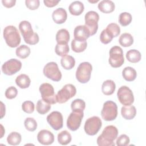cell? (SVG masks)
I'll return each mask as SVG.
<instances>
[{
	"label": "cell",
	"mask_w": 146,
	"mask_h": 146,
	"mask_svg": "<svg viewBox=\"0 0 146 146\" xmlns=\"http://www.w3.org/2000/svg\"><path fill=\"white\" fill-rule=\"evenodd\" d=\"M52 18L56 24H62L65 22L67 18V11L62 7L58 8L53 11Z\"/></svg>",
	"instance_id": "ac0fdd59"
},
{
	"label": "cell",
	"mask_w": 146,
	"mask_h": 146,
	"mask_svg": "<svg viewBox=\"0 0 146 146\" xmlns=\"http://www.w3.org/2000/svg\"><path fill=\"white\" fill-rule=\"evenodd\" d=\"M3 38L6 44L10 47H17L21 43V38L18 30L14 26L9 25L3 30Z\"/></svg>",
	"instance_id": "3957f363"
},
{
	"label": "cell",
	"mask_w": 146,
	"mask_h": 146,
	"mask_svg": "<svg viewBox=\"0 0 146 146\" xmlns=\"http://www.w3.org/2000/svg\"><path fill=\"white\" fill-rule=\"evenodd\" d=\"M86 107L85 102L80 99H76L71 104L72 111H83Z\"/></svg>",
	"instance_id": "836d02e7"
},
{
	"label": "cell",
	"mask_w": 146,
	"mask_h": 146,
	"mask_svg": "<svg viewBox=\"0 0 146 146\" xmlns=\"http://www.w3.org/2000/svg\"><path fill=\"white\" fill-rule=\"evenodd\" d=\"M108 62L111 67L117 68L121 67L124 62L122 48L117 46H113L110 50Z\"/></svg>",
	"instance_id": "5b68a950"
},
{
	"label": "cell",
	"mask_w": 146,
	"mask_h": 146,
	"mask_svg": "<svg viewBox=\"0 0 146 146\" xmlns=\"http://www.w3.org/2000/svg\"><path fill=\"white\" fill-rule=\"evenodd\" d=\"M55 53L60 56H64L67 54L69 52V46L68 44H56L55 48Z\"/></svg>",
	"instance_id": "8d00e7d4"
},
{
	"label": "cell",
	"mask_w": 146,
	"mask_h": 146,
	"mask_svg": "<svg viewBox=\"0 0 146 146\" xmlns=\"http://www.w3.org/2000/svg\"><path fill=\"white\" fill-rule=\"evenodd\" d=\"M130 141L129 137L125 135L122 134L120 135L116 140V145L117 146H126L129 144Z\"/></svg>",
	"instance_id": "ab89813d"
},
{
	"label": "cell",
	"mask_w": 146,
	"mask_h": 146,
	"mask_svg": "<svg viewBox=\"0 0 146 146\" xmlns=\"http://www.w3.org/2000/svg\"><path fill=\"white\" fill-rule=\"evenodd\" d=\"M31 51L29 47L25 44H22L17 48L15 51L16 55L21 59L27 58L30 54Z\"/></svg>",
	"instance_id": "1f68e13d"
},
{
	"label": "cell",
	"mask_w": 146,
	"mask_h": 146,
	"mask_svg": "<svg viewBox=\"0 0 146 146\" xmlns=\"http://www.w3.org/2000/svg\"><path fill=\"white\" fill-rule=\"evenodd\" d=\"M22 140V137L20 133L17 132H11L7 137V141L9 144L11 145H19Z\"/></svg>",
	"instance_id": "d6a6232c"
},
{
	"label": "cell",
	"mask_w": 146,
	"mask_h": 146,
	"mask_svg": "<svg viewBox=\"0 0 146 146\" xmlns=\"http://www.w3.org/2000/svg\"><path fill=\"white\" fill-rule=\"evenodd\" d=\"M92 70V66L89 62L81 63L76 71V78L78 81L81 83H87L90 79Z\"/></svg>",
	"instance_id": "277c9868"
},
{
	"label": "cell",
	"mask_w": 146,
	"mask_h": 146,
	"mask_svg": "<svg viewBox=\"0 0 146 146\" xmlns=\"http://www.w3.org/2000/svg\"><path fill=\"white\" fill-rule=\"evenodd\" d=\"M37 140L41 144L48 145L52 144L54 141V136L51 131L47 129H42L38 132Z\"/></svg>",
	"instance_id": "2e32d148"
},
{
	"label": "cell",
	"mask_w": 146,
	"mask_h": 146,
	"mask_svg": "<svg viewBox=\"0 0 146 146\" xmlns=\"http://www.w3.org/2000/svg\"><path fill=\"white\" fill-rule=\"evenodd\" d=\"M117 98L123 105L130 106L134 102V96L131 90L126 86L120 87L117 92Z\"/></svg>",
	"instance_id": "7c38bea8"
},
{
	"label": "cell",
	"mask_w": 146,
	"mask_h": 146,
	"mask_svg": "<svg viewBox=\"0 0 146 146\" xmlns=\"http://www.w3.org/2000/svg\"><path fill=\"white\" fill-rule=\"evenodd\" d=\"M132 15L127 12L121 13L119 17V22L122 26H127L132 21Z\"/></svg>",
	"instance_id": "d590c367"
},
{
	"label": "cell",
	"mask_w": 146,
	"mask_h": 146,
	"mask_svg": "<svg viewBox=\"0 0 146 146\" xmlns=\"http://www.w3.org/2000/svg\"><path fill=\"white\" fill-rule=\"evenodd\" d=\"M22 67V63L16 59H11L2 66V71L6 75H13L18 72Z\"/></svg>",
	"instance_id": "5bb4252c"
},
{
	"label": "cell",
	"mask_w": 146,
	"mask_h": 146,
	"mask_svg": "<svg viewBox=\"0 0 146 146\" xmlns=\"http://www.w3.org/2000/svg\"><path fill=\"white\" fill-rule=\"evenodd\" d=\"M50 108L51 104L44 102L43 99H39L36 103V110L37 112L41 115H44L47 113Z\"/></svg>",
	"instance_id": "f546056e"
},
{
	"label": "cell",
	"mask_w": 146,
	"mask_h": 146,
	"mask_svg": "<svg viewBox=\"0 0 146 146\" xmlns=\"http://www.w3.org/2000/svg\"><path fill=\"white\" fill-rule=\"evenodd\" d=\"M99 10L104 13H110L114 11L115 8V3L110 0H103L98 4Z\"/></svg>",
	"instance_id": "44dd1931"
},
{
	"label": "cell",
	"mask_w": 146,
	"mask_h": 146,
	"mask_svg": "<svg viewBox=\"0 0 146 146\" xmlns=\"http://www.w3.org/2000/svg\"><path fill=\"white\" fill-rule=\"evenodd\" d=\"M19 29L26 43L34 45L38 43L39 40L38 34L34 32L31 25L29 21H21L19 25Z\"/></svg>",
	"instance_id": "7a4b0ae2"
},
{
	"label": "cell",
	"mask_w": 146,
	"mask_h": 146,
	"mask_svg": "<svg viewBox=\"0 0 146 146\" xmlns=\"http://www.w3.org/2000/svg\"><path fill=\"white\" fill-rule=\"evenodd\" d=\"M24 125L27 130L30 132L35 131L37 128V123L36 120L32 117H27L24 121Z\"/></svg>",
	"instance_id": "74e56055"
},
{
	"label": "cell",
	"mask_w": 146,
	"mask_h": 146,
	"mask_svg": "<svg viewBox=\"0 0 146 146\" xmlns=\"http://www.w3.org/2000/svg\"><path fill=\"white\" fill-rule=\"evenodd\" d=\"M26 7L31 10L37 9L40 5V1L39 0H26L25 1Z\"/></svg>",
	"instance_id": "7bdbcfd3"
},
{
	"label": "cell",
	"mask_w": 146,
	"mask_h": 146,
	"mask_svg": "<svg viewBox=\"0 0 146 146\" xmlns=\"http://www.w3.org/2000/svg\"><path fill=\"white\" fill-rule=\"evenodd\" d=\"M121 116L126 120H131L136 114V109L133 106H124L121 108Z\"/></svg>",
	"instance_id": "ffe728a7"
},
{
	"label": "cell",
	"mask_w": 146,
	"mask_h": 146,
	"mask_svg": "<svg viewBox=\"0 0 146 146\" xmlns=\"http://www.w3.org/2000/svg\"><path fill=\"white\" fill-rule=\"evenodd\" d=\"M101 115L106 121L115 120L117 116V106L116 103L111 100L106 102L103 104Z\"/></svg>",
	"instance_id": "8992f818"
},
{
	"label": "cell",
	"mask_w": 146,
	"mask_h": 146,
	"mask_svg": "<svg viewBox=\"0 0 146 146\" xmlns=\"http://www.w3.org/2000/svg\"><path fill=\"white\" fill-rule=\"evenodd\" d=\"M1 118L2 119L5 115V106L3 104V103L2 102H1Z\"/></svg>",
	"instance_id": "bcb514c9"
},
{
	"label": "cell",
	"mask_w": 146,
	"mask_h": 146,
	"mask_svg": "<svg viewBox=\"0 0 146 146\" xmlns=\"http://www.w3.org/2000/svg\"><path fill=\"white\" fill-rule=\"evenodd\" d=\"M60 63L63 68L65 70H71L75 65V60L73 56L68 55H66L60 59Z\"/></svg>",
	"instance_id": "d4e9b609"
},
{
	"label": "cell",
	"mask_w": 146,
	"mask_h": 146,
	"mask_svg": "<svg viewBox=\"0 0 146 146\" xmlns=\"http://www.w3.org/2000/svg\"><path fill=\"white\" fill-rule=\"evenodd\" d=\"M47 121L51 128L58 131L63 127V116L59 111H52L47 116Z\"/></svg>",
	"instance_id": "9a60e30c"
},
{
	"label": "cell",
	"mask_w": 146,
	"mask_h": 146,
	"mask_svg": "<svg viewBox=\"0 0 146 146\" xmlns=\"http://www.w3.org/2000/svg\"><path fill=\"white\" fill-rule=\"evenodd\" d=\"M72 50L75 52H81L84 51L87 46L86 41H79L75 39L71 42Z\"/></svg>",
	"instance_id": "f1b7e54d"
},
{
	"label": "cell",
	"mask_w": 146,
	"mask_h": 146,
	"mask_svg": "<svg viewBox=\"0 0 146 146\" xmlns=\"http://www.w3.org/2000/svg\"><path fill=\"white\" fill-rule=\"evenodd\" d=\"M106 30L112 38L117 36L120 33V27L115 23H111L108 25Z\"/></svg>",
	"instance_id": "e575fe53"
},
{
	"label": "cell",
	"mask_w": 146,
	"mask_h": 146,
	"mask_svg": "<svg viewBox=\"0 0 146 146\" xmlns=\"http://www.w3.org/2000/svg\"><path fill=\"white\" fill-rule=\"evenodd\" d=\"M118 135L117 128L112 125H107L102 131L97 139V144L99 146H115L113 141Z\"/></svg>",
	"instance_id": "6da1fadb"
},
{
	"label": "cell",
	"mask_w": 146,
	"mask_h": 146,
	"mask_svg": "<svg viewBox=\"0 0 146 146\" xmlns=\"http://www.w3.org/2000/svg\"><path fill=\"white\" fill-rule=\"evenodd\" d=\"M44 75L54 82H59L62 79V73L56 63L51 62L47 63L43 70Z\"/></svg>",
	"instance_id": "ba28073f"
},
{
	"label": "cell",
	"mask_w": 146,
	"mask_h": 146,
	"mask_svg": "<svg viewBox=\"0 0 146 146\" xmlns=\"http://www.w3.org/2000/svg\"><path fill=\"white\" fill-rule=\"evenodd\" d=\"M70 39V33L66 29H62L58 31L56 34V41L58 44H68Z\"/></svg>",
	"instance_id": "d6986e66"
},
{
	"label": "cell",
	"mask_w": 146,
	"mask_h": 146,
	"mask_svg": "<svg viewBox=\"0 0 146 146\" xmlns=\"http://www.w3.org/2000/svg\"><path fill=\"white\" fill-rule=\"evenodd\" d=\"M39 91L42 98L44 102L50 104H54L57 103L54 88L51 84L48 83H42L39 87Z\"/></svg>",
	"instance_id": "9c48e42d"
},
{
	"label": "cell",
	"mask_w": 146,
	"mask_h": 146,
	"mask_svg": "<svg viewBox=\"0 0 146 146\" xmlns=\"http://www.w3.org/2000/svg\"><path fill=\"white\" fill-rule=\"evenodd\" d=\"M122 76L126 81L132 82L136 79L137 73L133 68L131 67H126L122 71Z\"/></svg>",
	"instance_id": "484cf974"
},
{
	"label": "cell",
	"mask_w": 146,
	"mask_h": 146,
	"mask_svg": "<svg viewBox=\"0 0 146 146\" xmlns=\"http://www.w3.org/2000/svg\"><path fill=\"white\" fill-rule=\"evenodd\" d=\"M84 116L83 111H72L67 120V127L71 131H75L80 126Z\"/></svg>",
	"instance_id": "4fadbf2b"
},
{
	"label": "cell",
	"mask_w": 146,
	"mask_h": 146,
	"mask_svg": "<svg viewBox=\"0 0 146 146\" xmlns=\"http://www.w3.org/2000/svg\"><path fill=\"white\" fill-rule=\"evenodd\" d=\"M60 1H54V0H44L43 3L44 5L48 7H52L58 5Z\"/></svg>",
	"instance_id": "ee69618b"
},
{
	"label": "cell",
	"mask_w": 146,
	"mask_h": 146,
	"mask_svg": "<svg viewBox=\"0 0 146 146\" xmlns=\"http://www.w3.org/2000/svg\"><path fill=\"white\" fill-rule=\"evenodd\" d=\"M85 26L90 31L91 36L94 35L98 29V21L99 19V15L98 13L94 11H90L87 12L85 16Z\"/></svg>",
	"instance_id": "8fae6325"
},
{
	"label": "cell",
	"mask_w": 146,
	"mask_h": 146,
	"mask_svg": "<svg viewBox=\"0 0 146 146\" xmlns=\"http://www.w3.org/2000/svg\"><path fill=\"white\" fill-rule=\"evenodd\" d=\"M102 121L101 119L96 116L89 117L85 122L84 129L85 132L90 136L96 135L101 128Z\"/></svg>",
	"instance_id": "30bf717a"
},
{
	"label": "cell",
	"mask_w": 146,
	"mask_h": 146,
	"mask_svg": "<svg viewBox=\"0 0 146 146\" xmlns=\"http://www.w3.org/2000/svg\"><path fill=\"white\" fill-rule=\"evenodd\" d=\"M141 53L137 50L132 49L128 51L126 53L127 59L131 63H137L141 60Z\"/></svg>",
	"instance_id": "83f0119b"
},
{
	"label": "cell",
	"mask_w": 146,
	"mask_h": 146,
	"mask_svg": "<svg viewBox=\"0 0 146 146\" xmlns=\"http://www.w3.org/2000/svg\"><path fill=\"white\" fill-rule=\"evenodd\" d=\"M35 106L33 102L31 101H25L22 104V110L27 113H31L34 111Z\"/></svg>",
	"instance_id": "f35d334b"
},
{
	"label": "cell",
	"mask_w": 146,
	"mask_h": 146,
	"mask_svg": "<svg viewBox=\"0 0 146 146\" xmlns=\"http://www.w3.org/2000/svg\"><path fill=\"white\" fill-rule=\"evenodd\" d=\"M15 83L19 87L22 89H25L28 88L30 86L31 80L27 75L22 74L18 75L16 78Z\"/></svg>",
	"instance_id": "cb8c5ba5"
},
{
	"label": "cell",
	"mask_w": 146,
	"mask_h": 146,
	"mask_svg": "<svg viewBox=\"0 0 146 146\" xmlns=\"http://www.w3.org/2000/svg\"><path fill=\"white\" fill-rule=\"evenodd\" d=\"M90 36V31L85 25H79L74 29V36L77 40L86 41Z\"/></svg>",
	"instance_id": "e0dca14e"
},
{
	"label": "cell",
	"mask_w": 146,
	"mask_h": 146,
	"mask_svg": "<svg viewBox=\"0 0 146 146\" xmlns=\"http://www.w3.org/2000/svg\"><path fill=\"white\" fill-rule=\"evenodd\" d=\"M116 84L115 82L111 79L104 81L102 86V91L105 95H111L115 91Z\"/></svg>",
	"instance_id": "603a6c76"
},
{
	"label": "cell",
	"mask_w": 146,
	"mask_h": 146,
	"mask_svg": "<svg viewBox=\"0 0 146 146\" xmlns=\"http://www.w3.org/2000/svg\"><path fill=\"white\" fill-rule=\"evenodd\" d=\"M76 93V89L75 87L72 84H67L56 95V102L60 104L64 103L70 99L74 97Z\"/></svg>",
	"instance_id": "52a82bcc"
},
{
	"label": "cell",
	"mask_w": 146,
	"mask_h": 146,
	"mask_svg": "<svg viewBox=\"0 0 146 146\" xmlns=\"http://www.w3.org/2000/svg\"><path fill=\"white\" fill-rule=\"evenodd\" d=\"M119 42L123 47H129L133 43V38L131 34L125 33L122 34L119 37Z\"/></svg>",
	"instance_id": "4316f807"
},
{
	"label": "cell",
	"mask_w": 146,
	"mask_h": 146,
	"mask_svg": "<svg viewBox=\"0 0 146 146\" xmlns=\"http://www.w3.org/2000/svg\"><path fill=\"white\" fill-rule=\"evenodd\" d=\"M68 10L71 14L76 16L80 15L84 10V5L82 2L76 1L70 5Z\"/></svg>",
	"instance_id": "7402d4cb"
},
{
	"label": "cell",
	"mask_w": 146,
	"mask_h": 146,
	"mask_svg": "<svg viewBox=\"0 0 146 146\" xmlns=\"http://www.w3.org/2000/svg\"><path fill=\"white\" fill-rule=\"evenodd\" d=\"M72 137L71 134L66 130L61 131L58 134V141L61 145H67L71 141Z\"/></svg>",
	"instance_id": "4dcf8cb0"
},
{
	"label": "cell",
	"mask_w": 146,
	"mask_h": 146,
	"mask_svg": "<svg viewBox=\"0 0 146 146\" xmlns=\"http://www.w3.org/2000/svg\"><path fill=\"white\" fill-rule=\"evenodd\" d=\"M112 39L113 38L107 32L106 29H104L100 35V40L103 44L109 43L111 42Z\"/></svg>",
	"instance_id": "b9f144b4"
},
{
	"label": "cell",
	"mask_w": 146,
	"mask_h": 146,
	"mask_svg": "<svg viewBox=\"0 0 146 146\" xmlns=\"http://www.w3.org/2000/svg\"><path fill=\"white\" fill-rule=\"evenodd\" d=\"M2 3L5 7L7 8H10L15 5L16 1L15 0H2Z\"/></svg>",
	"instance_id": "f6af8a7d"
},
{
	"label": "cell",
	"mask_w": 146,
	"mask_h": 146,
	"mask_svg": "<svg viewBox=\"0 0 146 146\" xmlns=\"http://www.w3.org/2000/svg\"><path fill=\"white\" fill-rule=\"evenodd\" d=\"M18 94V90L17 89L14 87V86H11L7 88L6 90L5 95L6 98L9 99H12L15 98Z\"/></svg>",
	"instance_id": "60d3db41"
}]
</instances>
